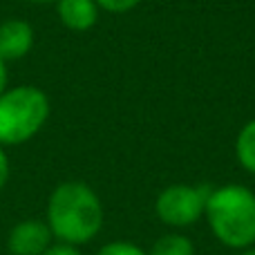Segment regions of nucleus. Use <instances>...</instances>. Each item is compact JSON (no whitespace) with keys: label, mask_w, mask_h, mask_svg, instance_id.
Segmentation results:
<instances>
[{"label":"nucleus","mask_w":255,"mask_h":255,"mask_svg":"<svg viewBox=\"0 0 255 255\" xmlns=\"http://www.w3.org/2000/svg\"><path fill=\"white\" fill-rule=\"evenodd\" d=\"M97 255H148V251L132 242H108L106 247L99 249Z\"/></svg>","instance_id":"9d476101"},{"label":"nucleus","mask_w":255,"mask_h":255,"mask_svg":"<svg viewBox=\"0 0 255 255\" xmlns=\"http://www.w3.org/2000/svg\"><path fill=\"white\" fill-rule=\"evenodd\" d=\"M9 175H11V166H9L7 150H4V145H0V190L7 186Z\"/></svg>","instance_id":"f8f14e48"},{"label":"nucleus","mask_w":255,"mask_h":255,"mask_svg":"<svg viewBox=\"0 0 255 255\" xmlns=\"http://www.w3.org/2000/svg\"><path fill=\"white\" fill-rule=\"evenodd\" d=\"M204 215L224 247L242 251L255 244V193L251 188L238 184L213 188Z\"/></svg>","instance_id":"f03ea898"},{"label":"nucleus","mask_w":255,"mask_h":255,"mask_svg":"<svg viewBox=\"0 0 255 255\" xmlns=\"http://www.w3.org/2000/svg\"><path fill=\"white\" fill-rule=\"evenodd\" d=\"M49 97L36 85H16L0 94V145H20L47 124Z\"/></svg>","instance_id":"7ed1b4c3"},{"label":"nucleus","mask_w":255,"mask_h":255,"mask_svg":"<svg viewBox=\"0 0 255 255\" xmlns=\"http://www.w3.org/2000/svg\"><path fill=\"white\" fill-rule=\"evenodd\" d=\"M240 255H255V244L253 247H249V249H242V253Z\"/></svg>","instance_id":"dca6fc26"},{"label":"nucleus","mask_w":255,"mask_h":255,"mask_svg":"<svg viewBox=\"0 0 255 255\" xmlns=\"http://www.w3.org/2000/svg\"><path fill=\"white\" fill-rule=\"evenodd\" d=\"M235 154L244 170L255 175V119L240 130L238 141H235Z\"/></svg>","instance_id":"6e6552de"},{"label":"nucleus","mask_w":255,"mask_h":255,"mask_svg":"<svg viewBox=\"0 0 255 255\" xmlns=\"http://www.w3.org/2000/svg\"><path fill=\"white\" fill-rule=\"evenodd\" d=\"M141 0H97L99 9L103 11H110V13H126L130 9H134Z\"/></svg>","instance_id":"9b49d317"},{"label":"nucleus","mask_w":255,"mask_h":255,"mask_svg":"<svg viewBox=\"0 0 255 255\" xmlns=\"http://www.w3.org/2000/svg\"><path fill=\"white\" fill-rule=\"evenodd\" d=\"M52 244L54 235L45 220H22L7 235L9 255H45Z\"/></svg>","instance_id":"39448f33"},{"label":"nucleus","mask_w":255,"mask_h":255,"mask_svg":"<svg viewBox=\"0 0 255 255\" xmlns=\"http://www.w3.org/2000/svg\"><path fill=\"white\" fill-rule=\"evenodd\" d=\"M148 255H195V244L186 235L170 233L159 238Z\"/></svg>","instance_id":"1a4fd4ad"},{"label":"nucleus","mask_w":255,"mask_h":255,"mask_svg":"<svg viewBox=\"0 0 255 255\" xmlns=\"http://www.w3.org/2000/svg\"><path fill=\"white\" fill-rule=\"evenodd\" d=\"M97 0H58L56 13L58 20L72 31H88L99 20Z\"/></svg>","instance_id":"0eeeda50"},{"label":"nucleus","mask_w":255,"mask_h":255,"mask_svg":"<svg viewBox=\"0 0 255 255\" xmlns=\"http://www.w3.org/2000/svg\"><path fill=\"white\" fill-rule=\"evenodd\" d=\"M45 255H81V251H79V247L58 242V244H52V247L45 251Z\"/></svg>","instance_id":"ddd939ff"},{"label":"nucleus","mask_w":255,"mask_h":255,"mask_svg":"<svg viewBox=\"0 0 255 255\" xmlns=\"http://www.w3.org/2000/svg\"><path fill=\"white\" fill-rule=\"evenodd\" d=\"M211 186H188V184H172L159 193L154 202L157 217L168 226L184 229L199 222L206 213Z\"/></svg>","instance_id":"20e7f679"},{"label":"nucleus","mask_w":255,"mask_h":255,"mask_svg":"<svg viewBox=\"0 0 255 255\" xmlns=\"http://www.w3.org/2000/svg\"><path fill=\"white\" fill-rule=\"evenodd\" d=\"M7 90V63L0 58V94Z\"/></svg>","instance_id":"4468645a"},{"label":"nucleus","mask_w":255,"mask_h":255,"mask_svg":"<svg viewBox=\"0 0 255 255\" xmlns=\"http://www.w3.org/2000/svg\"><path fill=\"white\" fill-rule=\"evenodd\" d=\"M45 222L54 240L81 247L103 229V204L85 181H63L49 195Z\"/></svg>","instance_id":"f257e3e1"},{"label":"nucleus","mask_w":255,"mask_h":255,"mask_svg":"<svg viewBox=\"0 0 255 255\" xmlns=\"http://www.w3.org/2000/svg\"><path fill=\"white\" fill-rule=\"evenodd\" d=\"M22 2H34V4H49V2H54V4H56L58 0H22Z\"/></svg>","instance_id":"2eb2a0df"},{"label":"nucleus","mask_w":255,"mask_h":255,"mask_svg":"<svg viewBox=\"0 0 255 255\" xmlns=\"http://www.w3.org/2000/svg\"><path fill=\"white\" fill-rule=\"evenodd\" d=\"M34 27L22 18H7L0 22V58L13 63L25 58L34 47Z\"/></svg>","instance_id":"423d86ee"}]
</instances>
